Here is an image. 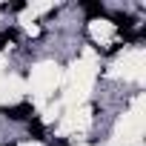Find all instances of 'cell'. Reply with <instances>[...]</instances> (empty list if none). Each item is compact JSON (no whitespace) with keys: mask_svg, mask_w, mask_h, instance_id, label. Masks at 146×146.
Returning a JSON list of instances; mask_svg holds the SVG:
<instances>
[{"mask_svg":"<svg viewBox=\"0 0 146 146\" xmlns=\"http://www.w3.org/2000/svg\"><path fill=\"white\" fill-rule=\"evenodd\" d=\"M17 40V32L15 29H6L3 35H0V49H6V43H15Z\"/></svg>","mask_w":146,"mask_h":146,"instance_id":"4","label":"cell"},{"mask_svg":"<svg viewBox=\"0 0 146 146\" xmlns=\"http://www.w3.org/2000/svg\"><path fill=\"white\" fill-rule=\"evenodd\" d=\"M83 12H86L89 17H100V15H103L106 9H103L100 3H83Z\"/></svg>","mask_w":146,"mask_h":146,"instance_id":"3","label":"cell"},{"mask_svg":"<svg viewBox=\"0 0 146 146\" xmlns=\"http://www.w3.org/2000/svg\"><path fill=\"white\" fill-rule=\"evenodd\" d=\"M3 115H6V117H12V120H32V106H29V103L6 106V109H3Z\"/></svg>","mask_w":146,"mask_h":146,"instance_id":"1","label":"cell"},{"mask_svg":"<svg viewBox=\"0 0 146 146\" xmlns=\"http://www.w3.org/2000/svg\"><path fill=\"white\" fill-rule=\"evenodd\" d=\"M29 135H32L35 140H43V135H46V129H43V123L32 117V120H29Z\"/></svg>","mask_w":146,"mask_h":146,"instance_id":"2","label":"cell"},{"mask_svg":"<svg viewBox=\"0 0 146 146\" xmlns=\"http://www.w3.org/2000/svg\"><path fill=\"white\" fill-rule=\"evenodd\" d=\"M6 146H15V143H6Z\"/></svg>","mask_w":146,"mask_h":146,"instance_id":"5","label":"cell"}]
</instances>
